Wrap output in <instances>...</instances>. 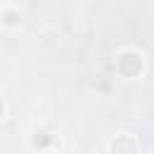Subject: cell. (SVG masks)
<instances>
[{
    "mask_svg": "<svg viewBox=\"0 0 154 154\" xmlns=\"http://www.w3.org/2000/svg\"><path fill=\"white\" fill-rule=\"evenodd\" d=\"M113 152H137V144L128 137H120L118 142H113Z\"/></svg>",
    "mask_w": 154,
    "mask_h": 154,
    "instance_id": "obj_2",
    "label": "cell"
},
{
    "mask_svg": "<svg viewBox=\"0 0 154 154\" xmlns=\"http://www.w3.org/2000/svg\"><path fill=\"white\" fill-rule=\"evenodd\" d=\"M118 70H120V75H125V77H137L140 72H142V58L137 55V53H123L120 58H118Z\"/></svg>",
    "mask_w": 154,
    "mask_h": 154,
    "instance_id": "obj_1",
    "label": "cell"
},
{
    "mask_svg": "<svg viewBox=\"0 0 154 154\" xmlns=\"http://www.w3.org/2000/svg\"><path fill=\"white\" fill-rule=\"evenodd\" d=\"M0 118H2V103H0Z\"/></svg>",
    "mask_w": 154,
    "mask_h": 154,
    "instance_id": "obj_4",
    "label": "cell"
},
{
    "mask_svg": "<svg viewBox=\"0 0 154 154\" xmlns=\"http://www.w3.org/2000/svg\"><path fill=\"white\" fill-rule=\"evenodd\" d=\"M14 22H17V17H14L12 12H10V14H7V24H14Z\"/></svg>",
    "mask_w": 154,
    "mask_h": 154,
    "instance_id": "obj_3",
    "label": "cell"
}]
</instances>
